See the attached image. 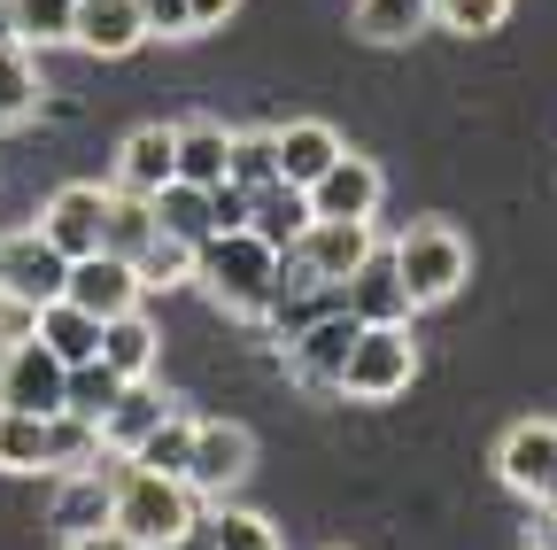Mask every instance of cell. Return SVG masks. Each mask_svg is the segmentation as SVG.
<instances>
[{"label":"cell","instance_id":"1","mask_svg":"<svg viewBox=\"0 0 557 550\" xmlns=\"http://www.w3.org/2000/svg\"><path fill=\"white\" fill-rule=\"evenodd\" d=\"M194 512L201 497L171 473H148V465H116L109 473V527L132 542V550H156V542H186L194 535Z\"/></svg>","mask_w":557,"mask_h":550},{"label":"cell","instance_id":"2","mask_svg":"<svg viewBox=\"0 0 557 550\" xmlns=\"http://www.w3.org/2000/svg\"><path fill=\"white\" fill-rule=\"evenodd\" d=\"M194 280H201V295L218 303L225 318H263L271 310V288H278V248H263L248 225L209 233L194 248Z\"/></svg>","mask_w":557,"mask_h":550},{"label":"cell","instance_id":"3","mask_svg":"<svg viewBox=\"0 0 557 550\" xmlns=\"http://www.w3.org/2000/svg\"><path fill=\"white\" fill-rule=\"evenodd\" d=\"M387 264H395V280H403V303H410V310H442V303L472 280V248H465V233L442 225V218L410 225V233L387 248Z\"/></svg>","mask_w":557,"mask_h":550},{"label":"cell","instance_id":"4","mask_svg":"<svg viewBox=\"0 0 557 550\" xmlns=\"http://www.w3.org/2000/svg\"><path fill=\"white\" fill-rule=\"evenodd\" d=\"M101 465V435L86 419H32V411H0V473H78Z\"/></svg>","mask_w":557,"mask_h":550},{"label":"cell","instance_id":"5","mask_svg":"<svg viewBox=\"0 0 557 550\" xmlns=\"http://www.w3.org/2000/svg\"><path fill=\"white\" fill-rule=\"evenodd\" d=\"M410 380H418L410 318H403V326H357V341H348V365H341V395H348V403H395Z\"/></svg>","mask_w":557,"mask_h":550},{"label":"cell","instance_id":"6","mask_svg":"<svg viewBox=\"0 0 557 550\" xmlns=\"http://www.w3.org/2000/svg\"><path fill=\"white\" fill-rule=\"evenodd\" d=\"M372 248H380L372 218H310V225L295 233L287 264L302 271L310 288H333V295H341V280H348V271H357V264H364Z\"/></svg>","mask_w":557,"mask_h":550},{"label":"cell","instance_id":"7","mask_svg":"<svg viewBox=\"0 0 557 550\" xmlns=\"http://www.w3.org/2000/svg\"><path fill=\"white\" fill-rule=\"evenodd\" d=\"M256 473V435L233 419H194V450H186V489L194 497H233L240 480Z\"/></svg>","mask_w":557,"mask_h":550},{"label":"cell","instance_id":"8","mask_svg":"<svg viewBox=\"0 0 557 550\" xmlns=\"http://www.w3.org/2000/svg\"><path fill=\"white\" fill-rule=\"evenodd\" d=\"M62 280H70V256H62L39 225L0 233V295H9V303L47 310V303H62Z\"/></svg>","mask_w":557,"mask_h":550},{"label":"cell","instance_id":"9","mask_svg":"<svg viewBox=\"0 0 557 550\" xmlns=\"http://www.w3.org/2000/svg\"><path fill=\"white\" fill-rule=\"evenodd\" d=\"M62 388H70V365L47 350L39 333L0 350V411H32V419H54V411H62Z\"/></svg>","mask_w":557,"mask_h":550},{"label":"cell","instance_id":"10","mask_svg":"<svg viewBox=\"0 0 557 550\" xmlns=\"http://www.w3.org/2000/svg\"><path fill=\"white\" fill-rule=\"evenodd\" d=\"M496 473H504V489H519L527 504H549V497H557V419H519V427H504Z\"/></svg>","mask_w":557,"mask_h":550},{"label":"cell","instance_id":"11","mask_svg":"<svg viewBox=\"0 0 557 550\" xmlns=\"http://www.w3.org/2000/svg\"><path fill=\"white\" fill-rule=\"evenodd\" d=\"M287 341H295V350H287L295 380L318 388V395H341V365H348V341H357V318L333 303V310H318L310 326H295Z\"/></svg>","mask_w":557,"mask_h":550},{"label":"cell","instance_id":"12","mask_svg":"<svg viewBox=\"0 0 557 550\" xmlns=\"http://www.w3.org/2000/svg\"><path fill=\"white\" fill-rule=\"evenodd\" d=\"M139 295H148V288H139V271L124 264V256H109V248H94V256H78V264H70V280H62V303H78L86 318H124V310H139Z\"/></svg>","mask_w":557,"mask_h":550},{"label":"cell","instance_id":"13","mask_svg":"<svg viewBox=\"0 0 557 550\" xmlns=\"http://www.w3.org/2000/svg\"><path fill=\"white\" fill-rule=\"evenodd\" d=\"M101 218H109V186H86V179H70V186H54L47 194V210H39V233L78 264V256H94L101 248Z\"/></svg>","mask_w":557,"mask_h":550},{"label":"cell","instance_id":"14","mask_svg":"<svg viewBox=\"0 0 557 550\" xmlns=\"http://www.w3.org/2000/svg\"><path fill=\"white\" fill-rule=\"evenodd\" d=\"M310 194V218H380V194H387V179H380V163L372 156H333L325 163V179L318 186H302Z\"/></svg>","mask_w":557,"mask_h":550},{"label":"cell","instance_id":"15","mask_svg":"<svg viewBox=\"0 0 557 550\" xmlns=\"http://www.w3.org/2000/svg\"><path fill=\"white\" fill-rule=\"evenodd\" d=\"M341 310L357 318V326H403V318H410V303H403V280H395L387 248H372V256L341 280Z\"/></svg>","mask_w":557,"mask_h":550},{"label":"cell","instance_id":"16","mask_svg":"<svg viewBox=\"0 0 557 550\" xmlns=\"http://www.w3.org/2000/svg\"><path fill=\"white\" fill-rule=\"evenodd\" d=\"M70 47H86L101 62L148 47V24H139V0H78V24H70Z\"/></svg>","mask_w":557,"mask_h":550},{"label":"cell","instance_id":"17","mask_svg":"<svg viewBox=\"0 0 557 550\" xmlns=\"http://www.w3.org/2000/svg\"><path fill=\"white\" fill-rule=\"evenodd\" d=\"M163 419H171V395H163V388H148V380H124V395L101 411V450L132 457L139 442L163 427Z\"/></svg>","mask_w":557,"mask_h":550},{"label":"cell","instance_id":"18","mask_svg":"<svg viewBox=\"0 0 557 550\" xmlns=\"http://www.w3.org/2000/svg\"><path fill=\"white\" fill-rule=\"evenodd\" d=\"M271 156H278V179H287V186H318L325 163L341 156V132L318 124V117H295V124L271 132Z\"/></svg>","mask_w":557,"mask_h":550},{"label":"cell","instance_id":"19","mask_svg":"<svg viewBox=\"0 0 557 550\" xmlns=\"http://www.w3.org/2000/svg\"><path fill=\"white\" fill-rule=\"evenodd\" d=\"M178 179V156H171V124H139L132 140L116 148V194H163Z\"/></svg>","mask_w":557,"mask_h":550},{"label":"cell","instance_id":"20","mask_svg":"<svg viewBox=\"0 0 557 550\" xmlns=\"http://www.w3.org/2000/svg\"><path fill=\"white\" fill-rule=\"evenodd\" d=\"M171 156H178V179H186V186H225L233 132H225L218 117H186V124H171Z\"/></svg>","mask_w":557,"mask_h":550},{"label":"cell","instance_id":"21","mask_svg":"<svg viewBox=\"0 0 557 550\" xmlns=\"http://www.w3.org/2000/svg\"><path fill=\"white\" fill-rule=\"evenodd\" d=\"M194 550H278V527L263 520V512H240V504H209V512H194V535H186Z\"/></svg>","mask_w":557,"mask_h":550},{"label":"cell","instance_id":"22","mask_svg":"<svg viewBox=\"0 0 557 550\" xmlns=\"http://www.w3.org/2000/svg\"><path fill=\"white\" fill-rule=\"evenodd\" d=\"M156 350H163V333H156L148 310H124V318L101 326V365H109L116 380H148V372H156Z\"/></svg>","mask_w":557,"mask_h":550},{"label":"cell","instance_id":"23","mask_svg":"<svg viewBox=\"0 0 557 550\" xmlns=\"http://www.w3.org/2000/svg\"><path fill=\"white\" fill-rule=\"evenodd\" d=\"M302 225H310V194H302V186H287V179H278V186L248 194V233H256L263 248H278V256H287Z\"/></svg>","mask_w":557,"mask_h":550},{"label":"cell","instance_id":"24","mask_svg":"<svg viewBox=\"0 0 557 550\" xmlns=\"http://www.w3.org/2000/svg\"><path fill=\"white\" fill-rule=\"evenodd\" d=\"M62 489H54V527L62 535H86V527H109V473L101 465H78V473H54Z\"/></svg>","mask_w":557,"mask_h":550},{"label":"cell","instance_id":"25","mask_svg":"<svg viewBox=\"0 0 557 550\" xmlns=\"http://www.w3.org/2000/svg\"><path fill=\"white\" fill-rule=\"evenodd\" d=\"M148 210H156V233H171V241H186V248H201L209 233H218L209 186H186V179H171L163 194H148Z\"/></svg>","mask_w":557,"mask_h":550},{"label":"cell","instance_id":"26","mask_svg":"<svg viewBox=\"0 0 557 550\" xmlns=\"http://www.w3.org/2000/svg\"><path fill=\"white\" fill-rule=\"evenodd\" d=\"M78 0H0V32L16 47H70Z\"/></svg>","mask_w":557,"mask_h":550},{"label":"cell","instance_id":"27","mask_svg":"<svg viewBox=\"0 0 557 550\" xmlns=\"http://www.w3.org/2000/svg\"><path fill=\"white\" fill-rule=\"evenodd\" d=\"M39 341H47L62 365H94L101 357V318H86L78 303H47L39 310Z\"/></svg>","mask_w":557,"mask_h":550},{"label":"cell","instance_id":"28","mask_svg":"<svg viewBox=\"0 0 557 550\" xmlns=\"http://www.w3.org/2000/svg\"><path fill=\"white\" fill-rule=\"evenodd\" d=\"M434 24V0H357V39L372 47H403Z\"/></svg>","mask_w":557,"mask_h":550},{"label":"cell","instance_id":"29","mask_svg":"<svg viewBox=\"0 0 557 550\" xmlns=\"http://www.w3.org/2000/svg\"><path fill=\"white\" fill-rule=\"evenodd\" d=\"M39 62H32V47H16L9 32H0V124H32V109H39Z\"/></svg>","mask_w":557,"mask_h":550},{"label":"cell","instance_id":"30","mask_svg":"<svg viewBox=\"0 0 557 550\" xmlns=\"http://www.w3.org/2000/svg\"><path fill=\"white\" fill-rule=\"evenodd\" d=\"M148 241H156V210H148V201H139V194H116V186H109V218H101V248L132 264V256L148 248Z\"/></svg>","mask_w":557,"mask_h":550},{"label":"cell","instance_id":"31","mask_svg":"<svg viewBox=\"0 0 557 550\" xmlns=\"http://www.w3.org/2000/svg\"><path fill=\"white\" fill-rule=\"evenodd\" d=\"M124 395V380L94 357V365H70V388H62V411H70V419H86L94 435H101V411Z\"/></svg>","mask_w":557,"mask_h":550},{"label":"cell","instance_id":"32","mask_svg":"<svg viewBox=\"0 0 557 550\" xmlns=\"http://www.w3.org/2000/svg\"><path fill=\"white\" fill-rule=\"evenodd\" d=\"M225 186L263 194L278 186V156H271V132H233V156H225Z\"/></svg>","mask_w":557,"mask_h":550},{"label":"cell","instance_id":"33","mask_svg":"<svg viewBox=\"0 0 557 550\" xmlns=\"http://www.w3.org/2000/svg\"><path fill=\"white\" fill-rule=\"evenodd\" d=\"M186 450H194V419H186V411L171 403V419H163L148 442L132 450V465H148V473H171V480H186Z\"/></svg>","mask_w":557,"mask_h":550},{"label":"cell","instance_id":"34","mask_svg":"<svg viewBox=\"0 0 557 550\" xmlns=\"http://www.w3.org/2000/svg\"><path fill=\"white\" fill-rule=\"evenodd\" d=\"M132 271H139V288H148V295H156V288H186V280H194V248L171 241V233H156L148 248L132 256Z\"/></svg>","mask_w":557,"mask_h":550},{"label":"cell","instance_id":"35","mask_svg":"<svg viewBox=\"0 0 557 550\" xmlns=\"http://www.w3.org/2000/svg\"><path fill=\"white\" fill-rule=\"evenodd\" d=\"M434 24L457 39H487V32L511 24V0H434Z\"/></svg>","mask_w":557,"mask_h":550},{"label":"cell","instance_id":"36","mask_svg":"<svg viewBox=\"0 0 557 550\" xmlns=\"http://www.w3.org/2000/svg\"><path fill=\"white\" fill-rule=\"evenodd\" d=\"M139 24H148V39H194L186 0H139Z\"/></svg>","mask_w":557,"mask_h":550},{"label":"cell","instance_id":"37","mask_svg":"<svg viewBox=\"0 0 557 550\" xmlns=\"http://www.w3.org/2000/svg\"><path fill=\"white\" fill-rule=\"evenodd\" d=\"M39 333V310L32 303H9V295H0V350H9V341H32Z\"/></svg>","mask_w":557,"mask_h":550},{"label":"cell","instance_id":"38","mask_svg":"<svg viewBox=\"0 0 557 550\" xmlns=\"http://www.w3.org/2000/svg\"><path fill=\"white\" fill-rule=\"evenodd\" d=\"M62 550H132L116 527H86V535H62Z\"/></svg>","mask_w":557,"mask_h":550},{"label":"cell","instance_id":"39","mask_svg":"<svg viewBox=\"0 0 557 550\" xmlns=\"http://www.w3.org/2000/svg\"><path fill=\"white\" fill-rule=\"evenodd\" d=\"M240 9V0H186V16H194V32H209V24H225Z\"/></svg>","mask_w":557,"mask_h":550},{"label":"cell","instance_id":"40","mask_svg":"<svg viewBox=\"0 0 557 550\" xmlns=\"http://www.w3.org/2000/svg\"><path fill=\"white\" fill-rule=\"evenodd\" d=\"M527 550H557V520H542V527H527Z\"/></svg>","mask_w":557,"mask_h":550},{"label":"cell","instance_id":"41","mask_svg":"<svg viewBox=\"0 0 557 550\" xmlns=\"http://www.w3.org/2000/svg\"><path fill=\"white\" fill-rule=\"evenodd\" d=\"M156 550H194V542H156Z\"/></svg>","mask_w":557,"mask_h":550},{"label":"cell","instance_id":"42","mask_svg":"<svg viewBox=\"0 0 557 550\" xmlns=\"http://www.w3.org/2000/svg\"><path fill=\"white\" fill-rule=\"evenodd\" d=\"M549 504H557V497H549Z\"/></svg>","mask_w":557,"mask_h":550}]
</instances>
